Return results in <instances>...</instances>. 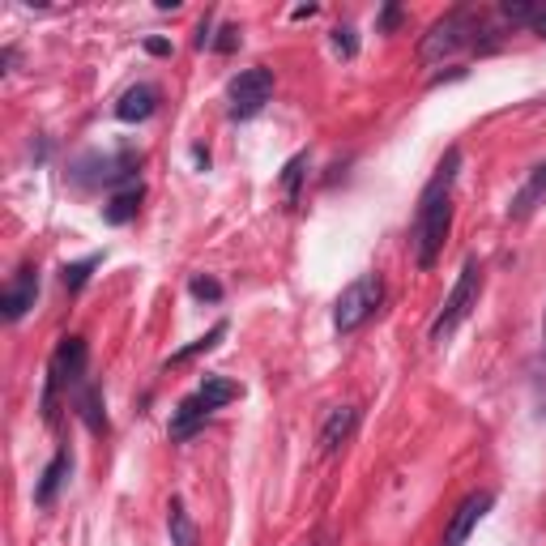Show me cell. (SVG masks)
Segmentation results:
<instances>
[{
	"label": "cell",
	"instance_id": "d6986e66",
	"mask_svg": "<svg viewBox=\"0 0 546 546\" xmlns=\"http://www.w3.org/2000/svg\"><path fill=\"white\" fill-rule=\"evenodd\" d=\"M542 9H546V0H504L495 13H500L504 26H534Z\"/></svg>",
	"mask_w": 546,
	"mask_h": 546
},
{
	"label": "cell",
	"instance_id": "4316f807",
	"mask_svg": "<svg viewBox=\"0 0 546 546\" xmlns=\"http://www.w3.org/2000/svg\"><path fill=\"white\" fill-rule=\"evenodd\" d=\"M146 52H150V56H171V43L158 39V35H150V39H146Z\"/></svg>",
	"mask_w": 546,
	"mask_h": 546
},
{
	"label": "cell",
	"instance_id": "7a4b0ae2",
	"mask_svg": "<svg viewBox=\"0 0 546 546\" xmlns=\"http://www.w3.org/2000/svg\"><path fill=\"white\" fill-rule=\"evenodd\" d=\"M500 43L495 35V26L483 9H448L440 22H431V30L423 35L419 43V60L423 64H440L457 52H491V47Z\"/></svg>",
	"mask_w": 546,
	"mask_h": 546
},
{
	"label": "cell",
	"instance_id": "cb8c5ba5",
	"mask_svg": "<svg viewBox=\"0 0 546 546\" xmlns=\"http://www.w3.org/2000/svg\"><path fill=\"white\" fill-rule=\"evenodd\" d=\"M235 47H239V26H222L214 35V52L227 56V52H235Z\"/></svg>",
	"mask_w": 546,
	"mask_h": 546
},
{
	"label": "cell",
	"instance_id": "30bf717a",
	"mask_svg": "<svg viewBox=\"0 0 546 546\" xmlns=\"http://www.w3.org/2000/svg\"><path fill=\"white\" fill-rule=\"evenodd\" d=\"M355 427H359V410L355 406H333L325 414V423H320V453L333 457L337 448L355 436Z\"/></svg>",
	"mask_w": 546,
	"mask_h": 546
},
{
	"label": "cell",
	"instance_id": "9c48e42d",
	"mask_svg": "<svg viewBox=\"0 0 546 546\" xmlns=\"http://www.w3.org/2000/svg\"><path fill=\"white\" fill-rule=\"evenodd\" d=\"M158 103H163V90H158L154 82H137V86H128L120 94V103H116V120L120 124H141V120H150Z\"/></svg>",
	"mask_w": 546,
	"mask_h": 546
},
{
	"label": "cell",
	"instance_id": "2e32d148",
	"mask_svg": "<svg viewBox=\"0 0 546 546\" xmlns=\"http://www.w3.org/2000/svg\"><path fill=\"white\" fill-rule=\"evenodd\" d=\"M167 529H171V546H201V529H197V521L188 517L184 500H171V508H167Z\"/></svg>",
	"mask_w": 546,
	"mask_h": 546
},
{
	"label": "cell",
	"instance_id": "d4e9b609",
	"mask_svg": "<svg viewBox=\"0 0 546 546\" xmlns=\"http://www.w3.org/2000/svg\"><path fill=\"white\" fill-rule=\"evenodd\" d=\"M397 26H401V5H384V9H380L376 30H380V35H393Z\"/></svg>",
	"mask_w": 546,
	"mask_h": 546
},
{
	"label": "cell",
	"instance_id": "52a82bcc",
	"mask_svg": "<svg viewBox=\"0 0 546 546\" xmlns=\"http://www.w3.org/2000/svg\"><path fill=\"white\" fill-rule=\"evenodd\" d=\"M35 299H39V269L35 265H22L9 278L5 291H0V316H5L9 325H18V320L35 308Z\"/></svg>",
	"mask_w": 546,
	"mask_h": 546
},
{
	"label": "cell",
	"instance_id": "7402d4cb",
	"mask_svg": "<svg viewBox=\"0 0 546 546\" xmlns=\"http://www.w3.org/2000/svg\"><path fill=\"white\" fill-rule=\"evenodd\" d=\"M188 295L201 299V303H222V295H227V291H222V282L210 278V273H192V278H188Z\"/></svg>",
	"mask_w": 546,
	"mask_h": 546
},
{
	"label": "cell",
	"instance_id": "83f0119b",
	"mask_svg": "<svg viewBox=\"0 0 546 546\" xmlns=\"http://www.w3.org/2000/svg\"><path fill=\"white\" fill-rule=\"evenodd\" d=\"M192 163L205 171V167H210V150H205V146H192Z\"/></svg>",
	"mask_w": 546,
	"mask_h": 546
},
{
	"label": "cell",
	"instance_id": "44dd1931",
	"mask_svg": "<svg viewBox=\"0 0 546 546\" xmlns=\"http://www.w3.org/2000/svg\"><path fill=\"white\" fill-rule=\"evenodd\" d=\"M303 167H308V154H295L291 163L282 167V197H286V205H299V184H303V175H308Z\"/></svg>",
	"mask_w": 546,
	"mask_h": 546
},
{
	"label": "cell",
	"instance_id": "5bb4252c",
	"mask_svg": "<svg viewBox=\"0 0 546 546\" xmlns=\"http://www.w3.org/2000/svg\"><path fill=\"white\" fill-rule=\"evenodd\" d=\"M73 410L77 419H82L94 436H107V410H103V393L94 389V384H82V389L73 393Z\"/></svg>",
	"mask_w": 546,
	"mask_h": 546
},
{
	"label": "cell",
	"instance_id": "5b68a950",
	"mask_svg": "<svg viewBox=\"0 0 546 546\" xmlns=\"http://www.w3.org/2000/svg\"><path fill=\"white\" fill-rule=\"evenodd\" d=\"M380 308H384V278L380 273H359V278L350 282L333 303V329L342 337L359 333Z\"/></svg>",
	"mask_w": 546,
	"mask_h": 546
},
{
	"label": "cell",
	"instance_id": "484cf974",
	"mask_svg": "<svg viewBox=\"0 0 546 546\" xmlns=\"http://www.w3.org/2000/svg\"><path fill=\"white\" fill-rule=\"evenodd\" d=\"M197 47H201V52H205V47H214V18H205L197 26Z\"/></svg>",
	"mask_w": 546,
	"mask_h": 546
},
{
	"label": "cell",
	"instance_id": "6da1fadb",
	"mask_svg": "<svg viewBox=\"0 0 546 546\" xmlns=\"http://www.w3.org/2000/svg\"><path fill=\"white\" fill-rule=\"evenodd\" d=\"M457 171H461V150L453 146V150L440 158L436 175L427 180L423 197H419V210H414V231H410V244H414V256H419V269H436L440 252H444L448 222H453V184H457Z\"/></svg>",
	"mask_w": 546,
	"mask_h": 546
},
{
	"label": "cell",
	"instance_id": "ba28073f",
	"mask_svg": "<svg viewBox=\"0 0 546 546\" xmlns=\"http://www.w3.org/2000/svg\"><path fill=\"white\" fill-rule=\"evenodd\" d=\"M495 504V495L491 491H474V495H465V500L457 504V512H453V521H448V529H444V546H461L465 538L478 529V521L487 517V508Z\"/></svg>",
	"mask_w": 546,
	"mask_h": 546
},
{
	"label": "cell",
	"instance_id": "7c38bea8",
	"mask_svg": "<svg viewBox=\"0 0 546 546\" xmlns=\"http://www.w3.org/2000/svg\"><path fill=\"white\" fill-rule=\"evenodd\" d=\"M210 406L201 401V393H188L180 406H175L171 414V440H188V436H197V431L205 427V419H210Z\"/></svg>",
	"mask_w": 546,
	"mask_h": 546
},
{
	"label": "cell",
	"instance_id": "3957f363",
	"mask_svg": "<svg viewBox=\"0 0 546 546\" xmlns=\"http://www.w3.org/2000/svg\"><path fill=\"white\" fill-rule=\"evenodd\" d=\"M86 363H90V346L86 337H60L52 359H47V384H43V419H56V397L60 393H77L86 384Z\"/></svg>",
	"mask_w": 546,
	"mask_h": 546
},
{
	"label": "cell",
	"instance_id": "1f68e13d",
	"mask_svg": "<svg viewBox=\"0 0 546 546\" xmlns=\"http://www.w3.org/2000/svg\"><path fill=\"white\" fill-rule=\"evenodd\" d=\"M542 337H546V312H542Z\"/></svg>",
	"mask_w": 546,
	"mask_h": 546
},
{
	"label": "cell",
	"instance_id": "f1b7e54d",
	"mask_svg": "<svg viewBox=\"0 0 546 546\" xmlns=\"http://www.w3.org/2000/svg\"><path fill=\"white\" fill-rule=\"evenodd\" d=\"M299 546H329V534H325V529H316V534H312V538H303Z\"/></svg>",
	"mask_w": 546,
	"mask_h": 546
},
{
	"label": "cell",
	"instance_id": "4fadbf2b",
	"mask_svg": "<svg viewBox=\"0 0 546 546\" xmlns=\"http://www.w3.org/2000/svg\"><path fill=\"white\" fill-rule=\"evenodd\" d=\"M141 201H146V188H141V184H128L120 192H111L107 205H103V222H107V227H128V222L137 218Z\"/></svg>",
	"mask_w": 546,
	"mask_h": 546
},
{
	"label": "cell",
	"instance_id": "277c9868",
	"mask_svg": "<svg viewBox=\"0 0 546 546\" xmlns=\"http://www.w3.org/2000/svg\"><path fill=\"white\" fill-rule=\"evenodd\" d=\"M478 295H483V265H478V256H465V265H461V273H457V286L448 291L444 308L436 312V320H431V329H427L431 346H444L448 337L457 333L461 320L478 308Z\"/></svg>",
	"mask_w": 546,
	"mask_h": 546
},
{
	"label": "cell",
	"instance_id": "9a60e30c",
	"mask_svg": "<svg viewBox=\"0 0 546 546\" xmlns=\"http://www.w3.org/2000/svg\"><path fill=\"white\" fill-rule=\"evenodd\" d=\"M546 201V163L542 167H534V175L525 180V188L512 197V205H508V218H529L538 210V205Z\"/></svg>",
	"mask_w": 546,
	"mask_h": 546
},
{
	"label": "cell",
	"instance_id": "e0dca14e",
	"mask_svg": "<svg viewBox=\"0 0 546 546\" xmlns=\"http://www.w3.org/2000/svg\"><path fill=\"white\" fill-rule=\"evenodd\" d=\"M227 337V320H218V325L205 333V337H197V342H188L184 350H175V355L167 359V367H184V363H192V359H201V355H210V350Z\"/></svg>",
	"mask_w": 546,
	"mask_h": 546
},
{
	"label": "cell",
	"instance_id": "603a6c76",
	"mask_svg": "<svg viewBox=\"0 0 546 546\" xmlns=\"http://www.w3.org/2000/svg\"><path fill=\"white\" fill-rule=\"evenodd\" d=\"M333 47L342 52L346 60L359 56V39H355V26H333Z\"/></svg>",
	"mask_w": 546,
	"mask_h": 546
},
{
	"label": "cell",
	"instance_id": "ac0fdd59",
	"mask_svg": "<svg viewBox=\"0 0 546 546\" xmlns=\"http://www.w3.org/2000/svg\"><path fill=\"white\" fill-rule=\"evenodd\" d=\"M197 393H201V401H205V406H210V410H222V406H227V401H235V397L244 393V389H239L235 380H227V376H205V380L197 384Z\"/></svg>",
	"mask_w": 546,
	"mask_h": 546
},
{
	"label": "cell",
	"instance_id": "8992f818",
	"mask_svg": "<svg viewBox=\"0 0 546 546\" xmlns=\"http://www.w3.org/2000/svg\"><path fill=\"white\" fill-rule=\"evenodd\" d=\"M269 99H273V69H265V64H252V69L231 77V86H227V116L231 120H252V116H261Z\"/></svg>",
	"mask_w": 546,
	"mask_h": 546
},
{
	"label": "cell",
	"instance_id": "8fae6325",
	"mask_svg": "<svg viewBox=\"0 0 546 546\" xmlns=\"http://www.w3.org/2000/svg\"><path fill=\"white\" fill-rule=\"evenodd\" d=\"M69 470H73V453H69V448H56V457L43 465V474H39V483H35V504L39 508H52L56 504L60 487L69 483Z\"/></svg>",
	"mask_w": 546,
	"mask_h": 546
},
{
	"label": "cell",
	"instance_id": "ffe728a7",
	"mask_svg": "<svg viewBox=\"0 0 546 546\" xmlns=\"http://www.w3.org/2000/svg\"><path fill=\"white\" fill-rule=\"evenodd\" d=\"M99 265H103V252H90L86 261H73V265H64V269H60V282H64V291H69V295H77V291H82V286L90 282V273L99 269Z\"/></svg>",
	"mask_w": 546,
	"mask_h": 546
},
{
	"label": "cell",
	"instance_id": "f546056e",
	"mask_svg": "<svg viewBox=\"0 0 546 546\" xmlns=\"http://www.w3.org/2000/svg\"><path fill=\"white\" fill-rule=\"evenodd\" d=\"M291 18H295V22H303V18H316V5H299V9H291Z\"/></svg>",
	"mask_w": 546,
	"mask_h": 546
},
{
	"label": "cell",
	"instance_id": "4dcf8cb0",
	"mask_svg": "<svg viewBox=\"0 0 546 546\" xmlns=\"http://www.w3.org/2000/svg\"><path fill=\"white\" fill-rule=\"evenodd\" d=\"M529 30H534V35H538V39H546V9L538 13V22H534V26H529Z\"/></svg>",
	"mask_w": 546,
	"mask_h": 546
}]
</instances>
